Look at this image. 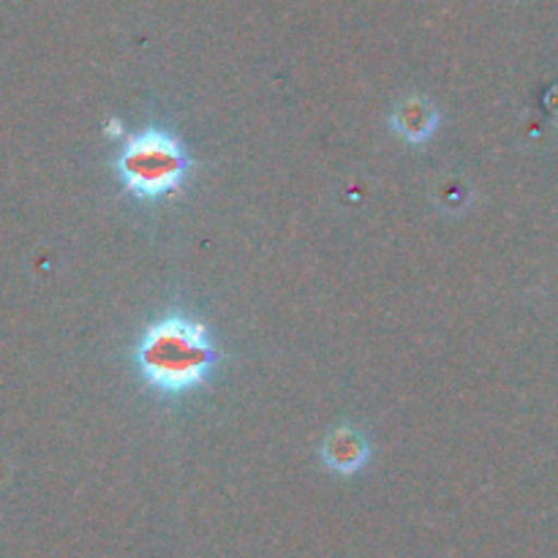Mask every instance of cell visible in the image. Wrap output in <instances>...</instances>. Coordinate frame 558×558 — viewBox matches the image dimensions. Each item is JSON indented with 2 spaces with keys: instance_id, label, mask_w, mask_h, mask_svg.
<instances>
[{
  "instance_id": "6da1fadb",
  "label": "cell",
  "mask_w": 558,
  "mask_h": 558,
  "mask_svg": "<svg viewBox=\"0 0 558 558\" xmlns=\"http://www.w3.org/2000/svg\"><path fill=\"white\" fill-rule=\"evenodd\" d=\"M216 365L213 336L202 322L169 314L153 322L136 347V368L145 385L163 396H183L205 385Z\"/></svg>"
},
{
  "instance_id": "7a4b0ae2",
  "label": "cell",
  "mask_w": 558,
  "mask_h": 558,
  "mask_svg": "<svg viewBox=\"0 0 558 558\" xmlns=\"http://www.w3.org/2000/svg\"><path fill=\"white\" fill-rule=\"evenodd\" d=\"M118 178L136 199H161L183 185L189 172V156L172 134L161 129H145L129 136L123 153L118 156Z\"/></svg>"
},
{
  "instance_id": "3957f363",
  "label": "cell",
  "mask_w": 558,
  "mask_h": 558,
  "mask_svg": "<svg viewBox=\"0 0 558 558\" xmlns=\"http://www.w3.org/2000/svg\"><path fill=\"white\" fill-rule=\"evenodd\" d=\"M322 461L330 472L352 477L368 463V441L354 428H336L322 445Z\"/></svg>"
},
{
  "instance_id": "277c9868",
  "label": "cell",
  "mask_w": 558,
  "mask_h": 558,
  "mask_svg": "<svg viewBox=\"0 0 558 558\" xmlns=\"http://www.w3.org/2000/svg\"><path fill=\"white\" fill-rule=\"evenodd\" d=\"M439 129V109L428 98L412 96L392 112V131L412 145H423Z\"/></svg>"
},
{
  "instance_id": "5b68a950",
  "label": "cell",
  "mask_w": 558,
  "mask_h": 558,
  "mask_svg": "<svg viewBox=\"0 0 558 558\" xmlns=\"http://www.w3.org/2000/svg\"><path fill=\"white\" fill-rule=\"evenodd\" d=\"M107 134H109V136H118V134H123V129H120V123H118V120H109V125H107Z\"/></svg>"
}]
</instances>
